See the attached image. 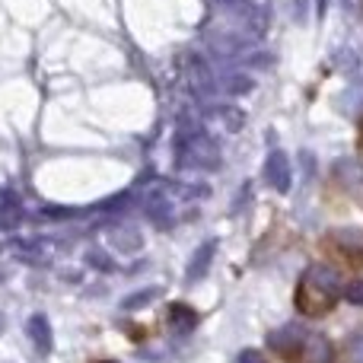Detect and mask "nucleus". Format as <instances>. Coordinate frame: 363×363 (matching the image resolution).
<instances>
[{
	"label": "nucleus",
	"instance_id": "nucleus-1",
	"mask_svg": "<svg viewBox=\"0 0 363 363\" xmlns=\"http://www.w3.org/2000/svg\"><path fill=\"white\" fill-rule=\"evenodd\" d=\"M294 303L303 315H309V319H322V315H328L335 306H338V287H332L325 277L315 281L313 271H309V274H303V281L296 284Z\"/></svg>",
	"mask_w": 363,
	"mask_h": 363
},
{
	"label": "nucleus",
	"instance_id": "nucleus-2",
	"mask_svg": "<svg viewBox=\"0 0 363 363\" xmlns=\"http://www.w3.org/2000/svg\"><path fill=\"white\" fill-rule=\"evenodd\" d=\"M322 252L345 271H363V245H347L335 236L322 239Z\"/></svg>",
	"mask_w": 363,
	"mask_h": 363
},
{
	"label": "nucleus",
	"instance_id": "nucleus-3",
	"mask_svg": "<svg viewBox=\"0 0 363 363\" xmlns=\"http://www.w3.org/2000/svg\"><path fill=\"white\" fill-rule=\"evenodd\" d=\"M357 147H360V153H363V118H360V128H357Z\"/></svg>",
	"mask_w": 363,
	"mask_h": 363
}]
</instances>
